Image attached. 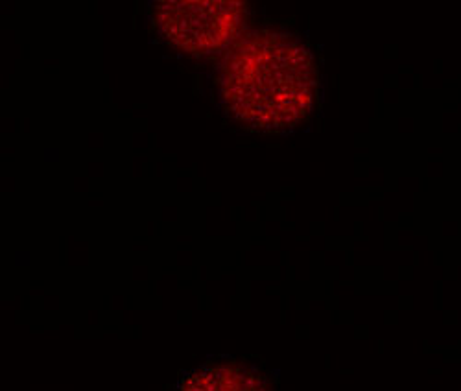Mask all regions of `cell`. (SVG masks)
Listing matches in <instances>:
<instances>
[{"label":"cell","instance_id":"obj_3","mask_svg":"<svg viewBox=\"0 0 461 391\" xmlns=\"http://www.w3.org/2000/svg\"><path fill=\"white\" fill-rule=\"evenodd\" d=\"M179 391H266L257 371L236 362L207 363L185 377Z\"/></svg>","mask_w":461,"mask_h":391},{"label":"cell","instance_id":"obj_1","mask_svg":"<svg viewBox=\"0 0 461 391\" xmlns=\"http://www.w3.org/2000/svg\"><path fill=\"white\" fill-rule=\"evenodd\" d=\"M220 91L229 111L247 126L290 127L312 105L314 63L288 35L257 32L240 39L225 56Z\"/></svg>","mask_w":461,"mask_h":391},{"label":"cell","instance_id":"obj_2","mask_svg":"<svg viewBox=\"0 0 461 391\" xmlns=\"http://www.w3.org/2000/svg\"><path fill=\"white\" fill-rule=\"evenodd\" d=\"M240 2L224 0H185L161 2L155 6V19L162 34L179 48L194 54L212 52L229 44L245 21Z\"/></svg>","mask_w":461,"mask_h":391}]
</instances>
